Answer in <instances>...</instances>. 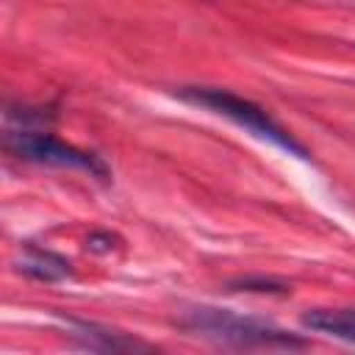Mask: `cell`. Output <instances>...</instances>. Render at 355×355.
Returning <instances> with one entry per match:
<instances>
[{
    "label": "cell",
    "mask_w": 355,
    "mask_h": 355,
    "mask_svg": "<svg viewBox=\"0 0 355 355\" xmlns=\"http://www.w3.org/2000/svg\"><path fill=\"white\" fill-rule=\"evenodd\" d=\"M6 150L22 161L64 166V169H80V172H89L92 178L108 180V164L100 155L80 150L75 144H67V141L55 139L53 133H44L33 125H19V128L6 130Z\"/></svg>",
    "instance_id": "obj_3"
},
{
    "label": "cell",
    "mask_w": 355,
    "mask_h": 355,
    "mask_svg": "<svg viewBox=\"0 0 355 355\" xmlns=\"http://www.w3.org/2000/svg\"><path fill=\"white\" fill-rule=\"evenodd\" d=\"M72 324V338L83 347V349H94V352H136V349H153V344L139 341L122 330H111L94 322H69Z\"/></svg>",
    "instance_id": "obj_4"
},
{
    "label": "cell",
    "mask_w": 355,
    "mask_h": 355,
    "mask_svg": "<svg viewBox=\"0 0 355 355\" xmlns=\"http://www.w3.org/2000/svg\"><path fill=\"white\" fill-rule=\"evenodd\" d=\"M233 286V291H286V283H277V280H263V277H258V280H252V277H244V280H236V283H230Z\"/></svg>",
    "instance_id": "obj_7"
},
{
    "label": "cell",
    "mask_w": 355,
    "mask_h": 355,
    "mask_svg": "<svg viewBox=\"0 0 355 355\" xmlns=\"http://www.w3.org/2000/svg\"><path fill=\"white\" fill-rule=\"evenodd\" d=\"M178 97L186 100V103H191V105H197V108H205V111H214V114L230 119L233 125H239V128H244L247 133H252V136H258V139H263V141L280 147V150L288 153V155H297V158H302V161L311 158L308 150H305L283 125H277L261 105H255V103H250V100H244V97H239V94H233V92H227V89L186 86V89L178 92Z\"/></svg>",
    "instance_id": "obj_2"
},
{
    "label": "cell",
    "mask_w": 355,
    "mask_h": 355,
    "mask_svg": "<svg viewBox=\"0 0 355 355\" xmlns=\"http://www.w3.org/2000/svg\"><path fill=\"white\" fill-rule=\"evenodd\" d=\"M17 269L33 280H42V283H58L64 277H69V261L50 252V250H42V247H25V255L19 258Z\"/></svg>",
    "instance_id": "obj_6"
},
{
    "label": "cell",
    "mask_w": 355,
    "mask_h": 355,
    "mask_svg": "<svg viewBox=\"0 0 355 355\" xmlns=\"http://www.w3.org/2000/svg\"><path fill=\"white\" fill-rule=\"evenodd\" d=\"M180 327H186L191 336L208 338L214 344L236 347V349H300L305 347V338L297 333H288L283 327H275L269 322L241 316L227 308H211V305H194L180 313Z\"/></svg>",
    "instance_id": "obj_1"
},
{
    "label": "cell",
    "mask_w": 355,
    "mask_h": 355,
    "mask_svg": "<svg viewBox=\"0 0 355 355\" xmlns=\"http://www.w3.org/2000/svg\"><path fill=\"white\" fill-rule=\"evenodd\" d=\"M302 327L355 344V311L352 308H316L302 316Z\"/></svg>",
    "instance_id": "obj_5"
}]
</instances>
